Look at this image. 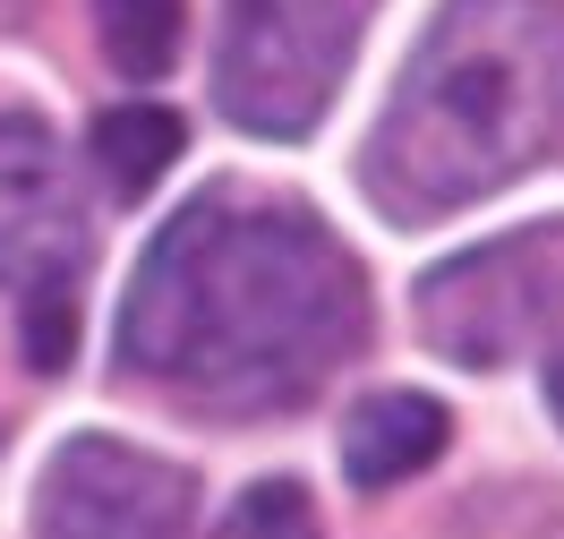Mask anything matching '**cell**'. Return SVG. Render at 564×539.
<instances>
[{"label": "cell", "instance_id": "obj_9", "mask_svg": "<svg viewBox=\"0 0 564 539\" xmlns=\"http://www.w3.org/2000/svg\"><path fill=\"white\" fill-rule=\"evenodd\" d=\"M95 35H104V61L120 77H154L180 61V35H188V0H95Z\"/></svg>", "mask_w": 564, "mask_h": 539}, {"label": "cell", "instance_id": "obj_10", "mask_svg": "<svg viewBox=\"0 0 564 539\" xmlns=\"http://www.w3.org/2000/svg\"><path fill=\"white\" fill-rule=\"evenodd\" d=\"M214 539H325V522H317V497H308L300 479H257V488L214 522Z\"/></svg>", "mask_w": 564, "mask_h": 539}, {"label": "cell", "instance_id": "obj_6", "mask_svg": "<svg viewBox=\"0 0 564 539\" xmlns=\"http://www.w3.org/2000/svg\"><path fill=\"white\" fill-rule=\"evenodd\" d=\"M86 206L61 138L35 111H0V291H43L86 274Z\"/></svg>", "mask_w": 564, "mask_h": 539}, {"label": "cell", "instance_id": "obj_1", "mask_svg": "<svg viewBox=\"0 0 564 539\" xmlns=\"http://www.w3.org/2000/svg\"><path fill=\"white\" fill-rule=\"evenodd\" d=\"M368 343L359 257L308 206L206 188L188 197L120 300V359L231 420L308 402Z\"/></svg>", "mask_w": 564, "mask_h": 539}, {"label": "cell", "instance_id": "obj_2", "mask_svg": "<svg viewBox=\"0 0 564 539\" xmlns=\"http://www.w3.org/2000/svg\"><path fill=\"white\" fill-rule=\"evenodd\" d=\"M564 138V0H445L386 95L359 180L386 223H436Z\"/></svg>", "mask_w": 564, "mask_h": 539}, {"label": "cell", "instance_id": "obj_3", "mask_svg": "<svg viewBox=\"0 0 564 539\" xmlns=\"http://www.w3.org/2000/svg\"><path fill=\"white\" fill-rule=\"evenodd\" d=\"M411 309H420V343L454 368L530 359L564 325V215L427 266Z\"/></svg>", "mask_w": 564, "mask_h": 539}, {"label": "cell", "instance_id": "obj_8", "mask_svg": "<svg viewBox=\"0 0 564 539\" xmlns=\"http://www.w3.org/2000/svg\"><path fill=\"white\" fill-rule=\"evenodd\" d=\"M180 145H188L180 111H163V104H111L104 120H95V172H104L111 197H145V188L180 163Z\"/></svg>", "mask_w": 564, "mask_h": 539}, {"label": "cell", "instance_id": "obj_4", "mask_svg": "<svg viewBox=\"0 0 564 539\" xmlns=\"http://www.w3.org/2000/svg\"><path fill=\"white\" fill-rule=\"evenodd\" d=\"M351 69V0H223L214 104L248 138H308Z\"/></svg>", "mask_w": 564, "mask_h": 539}, {"label": "cell", "instance_id": "obj_11", "mask_svg": "<svg viewBox=\"0 0 564 539\" xmlns=\"http://www.w3.org/2000/svg\"><path fill=\"white\" fill-rule=\"evenodd\" d=\"M18 343H26V368L35 377H61L77 359V283H43L18 300Z\"/></svg>", "mask_w": 564, "mask_h": 539}, {"label": "cell", "instance_id": "obj_7", "mask_svg": "<svg viewBox=\"0 0 564 539\" xmlns=\"http://www.w3.org/2000/svg\"><path fill=\"white\" fill-rule=\"evenodd\" d=\"M445 402L436 395H411V386H386V395L351 402V420H343V471H351V488H402V479H420L436 454H445Z\"/></svg>", "mask_w": 564, "mask_h": 539}, {"label": "cell", "instance_id": "obj_12", "mask_svg": "<svg viewBox=\"0 0 564 539\" xmlns=\"http://www.w3.org/2000/svg\"><path fill=\"white\" fill-rule=\"evenodd\" d=\"M547 411H556V429H564V359L547 368Z\"/></svg>", "mask_w": 564, "mask_h": 539}, {"label": "cell", "instance_id": "obj_5", "mask_svg": "<svg viewBox=\"0 0 564 539\" xmlns=\"http://www.w3.org/2000/svg\"><path fill=\"white\" fill-rule=\"evenodd\" d=\"M197 479L129 436H69L35 479L43 539H188Z\"/></svg>", "mask_w": 564, "mask_h": 539}]
</instances>
